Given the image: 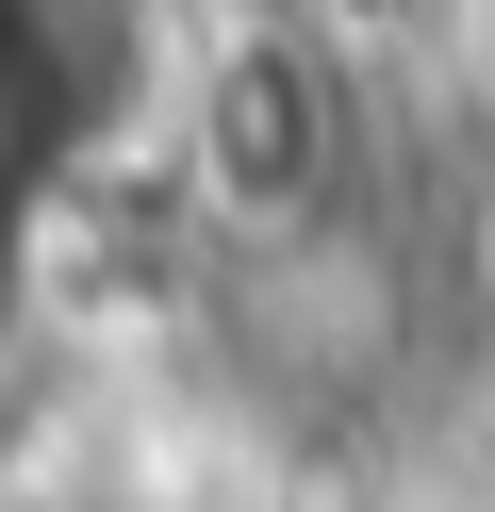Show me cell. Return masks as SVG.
Masks as SVG:
<instances>
[{
    "label": "cell",
    "instance_id": "6da1fadb",
    "mask_svg": "<svg viewBox=\"0 0 495 512\" xmlns=\"http://www.w3.org/2000/svg\"><path fill=\"white\" fill-rule=\"evenodd\" d=\"M314 166H330L314 67H297V50H248V67H231V182H248V199H314Z\"/></svg>",
    "mask_w": 495,
    "mask_h": 512
}]
</instances>
